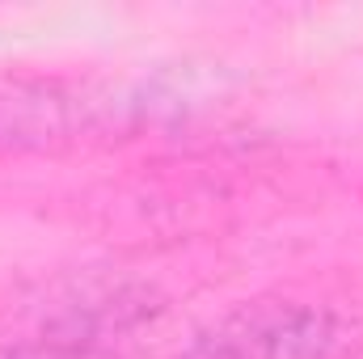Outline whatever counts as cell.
Segmentation results:
<instances>
[{
  "mask_svg": "<svg viewBox=\"0 0 363 359\" xmlns=\"http://www.w3.org/2000/svg\"><path fill=\"white\" fill-rule=\"evenodd\" d=\"M351 321L304 296H254L216 317L182 359H347Z\"/></svg>",
  "mask_w": 363,
  "mask_h": 359,
  "instance_id": "obj_1",
  "label": "cell"
},
{
  "mask_svg": "<svg viewBox=\"0 0 363 359\" xmlns=\"http://www.w3.org/2000/svg\"><path fill=\"white\" fill-rule=\"evenodd\" d=\"M131 114L127 97L77 81H0V157L64 153L114 131Z\"/></svg>",
  "mask_w": 363,
  "mask_h": 359,
  "instance_id": "obj_2",
  "label": "cell"
}]
</instances>
